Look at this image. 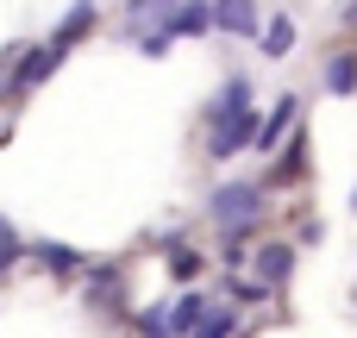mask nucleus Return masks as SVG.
<instances>
[{
  "instance_id": "nucleus-1",
  "label": "nucleus",
  "mask_w": 357,
  "mask_h": 338,
  "mask_svg": "<svg viewBox=\"0 0 357 338\" xmlns=\"http://www.w3.org/2000/svg\"><path fill=\"white\" fill-rule=\"evenodd\" d=\"M257 207H264V194H257L251 182H226V188H213V220L226 226V238H238V232L257 220Z\"/></svg>"
},
{
  "instance_id": "nucleus-2",
  "label": "nucleus",
  "mask_w": 357,
  "mask_h": 338,
  "mask_svg": "<svg viewBox=\"0 0 357 338\" xmlns=\"http://www.w3.org/2000/svg\"><path fill=\"white\" fill-rule=\"evenodd\" d=\"M251 138H257V113H232V119H220V125H213L207 151H213V157H232V151H245Z\"/></svg>"
},
{
  "instance_id": "nucleus-3",
  "label": "nucleus",
  "mask_w": 357,
  "mask_h": 338,
  "mask_svg": "<svg viewBox=\"0 0 357 338\" xmlns=\"http://www.w3.org/2000/svg\"><path fill=\"white\" fill-rule=\"evenodd\" d=\"M56 63H63V56H56L50 44H38L31 56H19V69H13V94H31V88H38V82L56 69Z\"/></svg>"
},
{
  "instance_id": "nucleus-4",
  "label": "nucleus",
  "mask_w": 357,
  "mask_h": 338,
  "mask_svg": "<svg viewBox=\"0 0 357 338\" xmlns=\"http://www.w3.org/2000/svg\"><path fill=\"white\" fill-rule=\"evenodd\" d=\"M207 19H213L220 31H238V38H245V31H257V6H251V0H220Z\"/></svg>"
},
{
  "instance_id": "nucleus-5",
  "label": "nucleus",
  "mask_w": 357,
  "mask_h": 338,
  "mask_svg": "<svg viewBox=\"0 0 357 338\" xmlns=\"http://www.w3.org/2000/svg\"><path fill=\"white\" fill-rule=\"evenodd\" d=\"M201 320H207V295H182L176 307H163V326L169 332H195Z\"/></svg>"
},
{
  "instance_id": "nucleus-6",
  "label": "nucleus",
  "mask_w": 357,
  "mask_h": 338,
  "mask_svg": "<svg viewBox=\"0 0 357 338\" xmlns=\"http://www.w3.org/2000/svg\"><path fill=\"white\" fill-rule=\"evenodd\" d=\"M257 276H264V282H289V276H295V251H289V245H264V251H257Z\"/></svg>"
},
{
  "instance_id": "nucleus-7",
  "label": "nucleus",
  "mask_w": 357,
  "mask_h": 338,
  "mask_svg": "<svg viewBox=\"0 0 357 338\" xmlns=\"http://www.w3.org/2000/svg\"><path fill=\"white\" fill-rule=\"evenodd\" d=\"M88 25H94V6H88V0H82V6H69V19L56 25V38H50V50L63 56V50H69V44H75V38L88 31Z\"/></svg>"
},
{
  "instance_id": "nucleus-8",
  "label": "nucleus",
  "mask_w": 357,
  "mask_h": 338,
  "mask_svg": "<svg viewBox=\"0 0 357 338\" xmlns=\"http://www.w3.org/2000/svg\"><path fill=\"white\" fill-rule=\"evenodd\" d=\"M289 119H295V94H282V100H276V113H270V119H257V144H276V138L289 132Z\"/></svg>"
},
{
  "instance_id": "nucleus-9",
  "label": "nucleus",
  "mask_w": 357,
  "mask_h": 338,
  "mask_svg": "<svg viewBox=\"0 0 357 338\" xmlns=\"http://www.w3.org/2000/svg\"><path fill=\"white\" fill-rule=\"evenodd\" d=\"M176 6H182V0H132V6H126V25H144V19L169 25V19H176Z\"/></svg>"
},
{
  "instance_id": "nucleus-10",
  "label": "nucleus",
  "mask_w": 357,
  "mask_h": 338,
  "mask_svg": "<svg viewBox=\"0 0 357 338\" xmlns=\"http://www.w3.org/2000/svg\"><path fill=\"white\" fill-rule=\"evenodd\" d=\"M195 31H207V6L201 0L176 6V19H169V38H195Z\"/></svg>"
},
{
  "instance_id": "nucleus-11",
  "label": "nucleus",
  "mask_w": 357,
  "mask_h": 338,
  "mask_svg": "<svg viewBox=\"0 0 357 338\" xmlns=\"http://www.w3.org/2000/svg\"><path fill=\"white\" fill-rule=\"evenodd\" d=\"M326 88H333V94H351V88H357V56L339 50V56L326 63Z\"/></svg>"
},
{
  "instance_id": "nucleus-12",
  "label": "nucleus",
  "mask_w": 357,
  "mask_h": 338,
  "mask_svg": "<svg viewBox=\"0 0 357 338\" xmlns=\"http://www.w3.org/2000/svg\"><path fill=\"white\" fill-rule=\"evenodd\" d=\"M264 50H270V56H289V50H295V19H270V25H264Z\"/></svg>"
},
{
  "instance_id": "nucleus-13",
  "label": "nucleus",
  "mask_w": 357,
  "mask_h": 338,
  "mask_svg": "<svg viewBox=\"0 0 357 338\" xmlns=\"http://www.w3.org/2000/svg\"><path fill=\"white\" fill-rule=\"evenodd\" d=\"M232 332H238V320H232V314H207V320L195 326V338H232Z\"/></svg>"
},
{
  "instance_id": "nucleus-14",
  "label": "nucleus",
  "mask_w": 357,
  "mask_h": 338,
  "mask_svg": "<svg viewBox=\"0 0 357 338\" xmlns=\"http://www.w3.org/2000/svg\"><path fill=\"white\" fill-rule=\"evenodd\" d=\"M138 50H144V56H163V50H169V25H151V31L138 38Z\"/></svg>"
},
{
  "instance_id": "nucleus-15",
  "label": "nucleus",
  "mask_w": 357,
  "mask_h": 338,
  "mask_svg": "<svg viewBox=\"0 0 357 338\" xmlns=\"http://www.w3.org/2000/svg\"><path fill=\"white\" fill-rule=\"evenodd\" d=\"M38 257H44L50 270H75V263H82V257H75V251H63V245H38Z\"/></svg>"
},
{
  "instance_id": "nucleus-16",
  "label": "nucleus",
  "mask_w": 357,
  "mask_h": 338,
  "mask_svg": "<svg viewBox=\"0 0 357 338\" xmlns=\"http://www.w3.org/2000/svg\"><path fill=\"white\" fill-rule=\"evenodd\" d=\"M138 326H144V338H169V326H163V307H151Z\"/></svg>"
},
{
  "instance_id": "nucleus-17",
  "label": "nucleus",
  "mask_w": 357,
  "mask_h": 338,
  "mask_svg": "<svg viewBox=\"0 0 357 338\" xmlns=\"http://www.w3.org/2000/svg\"><path fill=\"white\" fill-rule=\"evenodd\" d=\"M226 295H238V301H264V295H270V289H264V282H232V289H226Z\"/></svg>"
},
{
  "instance_id": "nucleus-18",
  "label": "nucleus",
  "mask_w": 357,
  "mask_h": 338,
  "mask_svg": "<svg viewBox=\"0 0 357 338\" xmlns=\"http://www.w3.org/2000/svg\"><path fill=\"white\" fill-rule=\"evenodd\" d=\"M169 263H176V276H195L201 263H195V251H169Z\"/></svg>"
},
{
  "instance_id": "nucleus-19",
  "label": "nucleus",
  "mask_w": 357,
  "mask_h": 338,
  "mask_svg": "<svg viewBox=\"0 0 357 338\" xmlns=\"http://www.w3.org/2000/svg\"><path fill=\"white\" fill-rule=\"evenodd\" d=\"M351 19H357V6H351Z\"/></svg>"
}]
</instances>
